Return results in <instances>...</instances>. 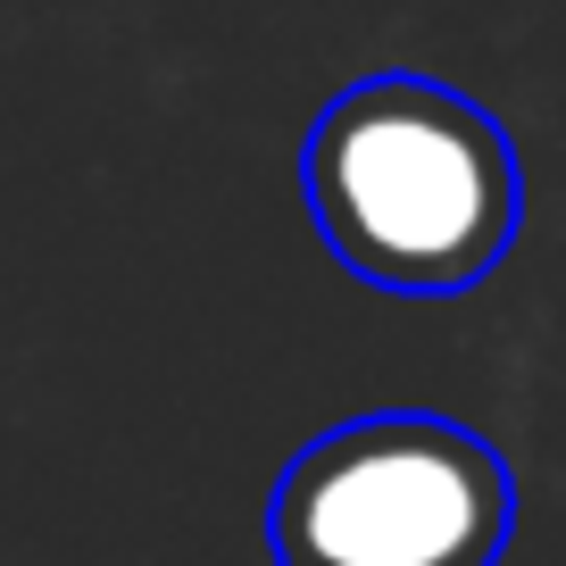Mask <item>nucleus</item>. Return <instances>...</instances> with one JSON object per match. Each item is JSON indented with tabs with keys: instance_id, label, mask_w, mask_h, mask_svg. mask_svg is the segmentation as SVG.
Instances as JSON below:
<instances>
[{
	"instance_id": "nucleus-1",
	"label": "nucleus",
	"mask_w": 566,
	"mask_h": 566,
	"mask_svg": "<svg viewBox=\"0 0 566 566\" xmlns=\"http://www.w3.org/2000/svg\"><path fill=\"white\" fill-rule=\"evenodd\" d=\"M301 192L325 250L375 292L442 301L516 242V150L467 92L433 75H367L301 142Z\"/></svg>"
},
{
	"instance_id": "nucleus-2",
	"label": "nucleus",
	"mask_w": 566,
	"mask_h": 566,
	"mask_svg": "<svg viewBox=\"0 0 566 566\" xmlns=\"http://www.w3.org/2000/svg\"><path fill=\"white\" fill-rule=\"evenodd\" d=\"M516 525V483L483 433L424 408L334 424L283 467L275 566H492Z\"/></svg>"
}]
</instances>
